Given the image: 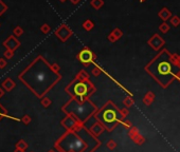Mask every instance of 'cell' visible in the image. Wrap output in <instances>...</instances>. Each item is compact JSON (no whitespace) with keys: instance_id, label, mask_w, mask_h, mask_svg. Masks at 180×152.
Returning <instances> with one entry per match:
<instances>
[{"instance_id":"obj_16","label":"cell","mask_w":180,"mask_h":152,"mask_svg":"<svg viewBox=\"0 0 180 152\" xmlns=\"http://www.w3.org/2000/svg\"><path fill=\"white\" fill-rule=\"evenodd\" d=\"M5 10H6V6L4 5V4L1 2V1H0V15H1V14H2V13L5 11Z\"/></svg>"},{"instance_id":"obj_4","label":"cell","mask_w":180,"mask_h":152,"mask_svg":"<svg viewBox=\"0 0 180 152\" xmlns=\"http://www.w3.org/2000/svg\"><path fill=\"white\" fill-rule=\"evenodd\" d=\"M66 111L72 113L80 121H84L92 113L93 107L89 104H78L75 100H73L66 107Z\"/></svg>"},{"instance_id":"obj_14","label":"cell","mask_w":180,"mask_h":152,"mask_svg":"<svg viewBox=\"0 0 180 152\" xmlns=\"http://www.w3.org/2000/svg\"><path fill=\"white\" fill-rule=\"evenodd\" d=\"M14 34L16 35V36H19V35L22 34V30L20 28H16L15 30H14Z\"/></svg>"},{"instance_id":"obj_17","label":"cell","mask_w":180,"mask_h":152,"mask_svg":"<svg viewBox=\"0 0 180 152\" xmlns=\"http://www.w3.org/2000/svg\"><path fill=\"white\" fill-rule=\"evenodd\" d=\"M3 95H4V91H3L2 89L0 88V97H2Z\"/></svg>"},{"instance_id":"obj_11","label":"cell","mask_w":180,"mask_h":152,"mask_svg":"<svg viewBox=\"0 0 180 152\" xmlns=\"http://www.w3.org/2000/svg\"><path fill=\"white\" fill-rule=\"evenodd\" d=\"M6 115H8V110H6L3 106L0 105V121H1L3 117H6Z\"/></svg>"},{"instance_id":"obj_2","label":"cell","mask_w":180,"mask_h":152,"mask_svg":"<svg viewBox=\"0 0 180 152\" xmlns=\"http://www.w3.org/2000/svg\"><path fill=\"white\" fill-rule=\"evenodd\" d=\"M149 72L164 86L175 77L177 74V67L172 62L168 54H161L148 68Z\"/></svg>"},{"instance_id":"obj_12","label":"cell","mask_w":180,"mask_h":152,"mask_svg":"<svg viewBox=\"0 0 180 152\" xmlns=\"http://www.w3.org/2000/svg\"><path fill=\"white\" fill-rule=\"evenodd\" d=\"M21 121H22V123H25V125H28L29 123L31 121V117H30L29 115H25V116L21 118Z\"/></svg>"},{"instance_id":"obj_9","label":"cell","mask_w":180,"mask_h":152,"mask_svg":"<svg viewBox=\"0 0 180 152\" xmlns=\"http://www.w3.org/2000/svg\"><path fill=\"white\" fill-rule=\"evenodd\" d=\"M15 87V82L11 79V78H8V79H5V80L2 82V88L3 89H5V91H11L13 89V88Z\"/></svg>"},{"instance_id":"obj_6","label":"cell","mask_w":180,"mask_h":152,"mask_svg":"<svg viewBox=\"0 0 180 152\" xmlns=\"http://www.w3.org/2000/svg\"><path fill=\"white\" fill-rule=\"evenodd\" d=\"M72 94H74L76 96H78L80 98H83V97L87 94L88 89H87V85L83 84V82H78V84H75L73 86V88L71 89Z\"/></svg>"},{"instance_id":"obj_5","label":"cell","mask_w":180,"mask_h":152,"mask_svg":"<svg viewBox=\"0 0 180 152\" xmlns=\"http://www.w3.org/2000/svg\"><path fill=\"white\" fill-rule=\"evenodd\" d=\"M118 117H119V114L115 109H107V110H105V111L103 112L101 119H102V121L104 123V125H105L106 127L110 129L119 121Z\"/></svg>"},{"instance_id":"obj_8","label":"cell","mask_w":180,"mask_h":152,"mask_svg":"<svg viewBox=\"0 0 180 152\" xmlns=\"http://www.w3.org/2000/svg\"><path fill=\"white\" fill-rule=\"evenodd\" d=\"M80 59H81V61L85 62V63L90 62L92 60V53L88 50L82 51L81 54H80Z\"/></svg>"},{"instance_id":"obj_1","label":"cell","mask_w":180,"mask_h":152,"mask_svg":"<svg viewBox=\"0 0 180 152\" xmlns=\"http://www.w3.org/2000/svg\"><path fill=\"white\" fill-rule=\"evenodd\" d=\"M18 77L36 96L43 97L57 82L59 75L43 57H38Z\"/></svg>"},{"instance_id":"obj_7","label":"cell","mask_w":180,"mask_h":152,"mask_svg":"<svg viewBox=\"0 0 180 152\" xmlns=\"http://www.w3.org/2000/svg\"><path fill=\"white\" fill-rule=\"evenodd\" d=\"M19 44H19V41L17 40L16 38H14V36L9 37L4 42H3V46H4L5 48H8V50L13 51V52L19 47Z\"/></svg>"},{"instance_id":"obj_3","label":"cell","mask_w":180,"mask_h":152,"mask_svg":"<svg viewBox=\"0 0 180 152\" xmlns=\"http://www.w3.org/2000/svg\"><path fill=\"white\" fill-rule=\"evenodd\" d=\"M55 146L62 152H81L84 149L85 144L76 133L69 132L57 142Z\"/></svg>"},{"instance_id":"obj_13","label":"cell","mask_w":180,"mask_h":152,"mask_svg":"<svg viewBox=\"0 0 180 152\" xmlns=\"http://www.w3.org/2000/svg\"><path fill=\"white\" fill-rule=\"evenodd\" d=\"M13 54H14V52H13V51H10V50L5 51V52H4V56H5V59L11 58V57L13 56Z\"/></svg>"},{"instance_id":"obj_15","label":"cell","mask_w":180,"mask_h":152,"mask_svg":"<svg viewBox=\"0 0 180 152\" xmlns=\"http://www.w3.org/2000/svg\"><path fill=\"white\" fill-rule=\"evenodd\" d=\"M5 65H6V61H5V59L0 58V69L5 68Z\"/></svg>"},{"instance_id":"obj_18","label":"cell","mask_w":180,"mask_h":152,"mask_svg":"<svg viewBox=\"0 0 180 152\" xmlns=\"http://www.w3.org/2000/svg\"><path fill=\"white\" fill-rule=\"evenodd\" d=\"M15 152H23V150L19 149V148H16V149H15Z\"/></svg>"},{"instance_id":"obj_10","label":"cell","mask_w":180,"mask_h":152,"mask_svg":"<svg viewBox=\"0 0 180 152\" xmlns=\"http://www.w3.org/2000/svg\"><path fill=\"white\" fill-rule=\"evenodd\" d=\"M16 148H19V149H21V150H23L25 151L27 148H28V144L25 143V140H19L18 143L16 144Z\"/></svg>"}]
</instances>
